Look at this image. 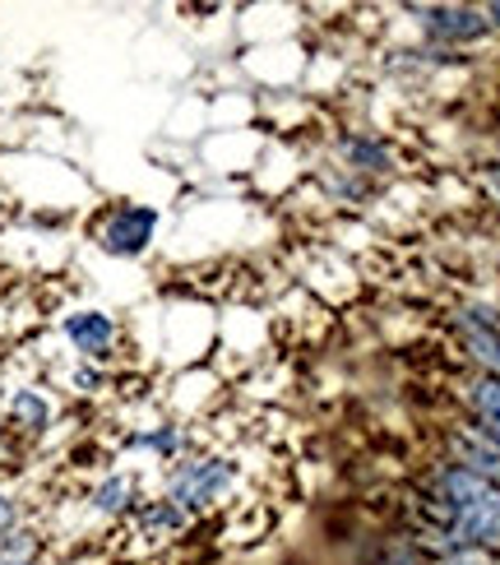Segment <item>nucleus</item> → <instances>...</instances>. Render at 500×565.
<instances>
[{
    "instance_id": "nucleus-18",
    "label": "nucleus",
    "mask_w": 500,
    "mask_h": 565,
    "mask_svg": "<svg viewBox=\"0 0 500 565\" xmlns=\"http://www.w3.org/2000/svg\"><path fill=\"white\" fill-rule=\"evenodd\" d=\"M482 14H487V23H496V29H500V0H496V6H487Z\"/></svg>"
},
{
    "instance_id": "nucleus-14",
    "label": "nucleus",
    "mask_w": 500,
    "mask_h": 565,
    "mask_svg": "<svg viewBox=\"0 0 500 565\" xmlns=\"http://www.w3.org/2000/svg\"><path fill=\"white\" fill-rule=\"evenodd\" d=\"M23 524H29V514H23V501L14 497L10 487H0V547H6Z\"/></svg>"
},
{
    "instance_id": "nucleus-7",
    "label": "nucleus",
    "mask_w": 500,
    "mask_h": 565,
    "mask_svg": "<svg viewBox=\"0 0 500 565\" xmlns=\"http://www.w3.org/2000/svg\"><path fill=\"white\" fill-rule=\"evenodd\" d=\"M422 29L436 42H478L491 23L482 10H468V6H432L422 10Z\"/></svg>"
},
{
    "instance_id": "nucleus-11",
    "label": "nucleus",
    "mask_w": 500,
    "mask_h": 565,
    "mask_svg": "<svg viewBox=\"0 0 500 565\" xmlns=\"http://www.w3.org/2000/svg\"><path fill=\"white\" fill-rule=\"evenodd\" d=\"M126 450L153 455V459H162V463H177V459H185V450H190V436L177 427V422H162V427L130 431V436H126Z\"/></svg>"
},
{
    "instance_id": "nucleus-4",
    "label": "nucleus",
    "mask_w": 500,
    "mask_h": 565,
    "mask_svg": "<svg viewBox=\"0 0 500 565\" xmlns=\"http://www.w3.org/2000/svg\"><path fill=\"white\" fill-rule=\"evenodd\" d=\"M0 422L10 427V436H19L29 445L56 427V404H52V394L38 390V385H14L6 394V404H0Z\"/></svg>"
},
{
    "instance_id": "nucleus-16",
    "label": "nucleus",
    "mask_w": 500,
    "mask_h": 565,
    "mask_svg": "<svg viewBox=\"0 0 500 565\" xmlns=\"http://www.w3.org/2000/svg\"><path fill=\"white\" fill-rule=\"evenodd\" d=\"M482 185H487V191H491V200L500 204V162H491V168L482 172Z\"/></svg>"
},
{
    "instance_id": "nucleus-15",
    "label": "nucleus",
    "mask_w": 500,
    "mask_h": 565,
    "mask_svg": "<svg viewBox=\"0 0 500 565\" xmlns=\"http://www.w3.org/2000/svg\"><path fill=\"white\" fill-rule=\"evenodd\" d=\"M65 381H70V390H75V394H103V385H107V371L103 366H93V362H79L75 371H70L65 375Z\"/></svg>"
},
{
    "instance_id": "nucleus-2",
    "label": "nucleus",
    "mask_w": 500,
    "mask_h": 565,
    "mask_svg": "<svg viewBox=\"0 0 500 565\" xmlns=\"http://www.w3.org/2000/svg\"><path fill=\"white\" fill-rule=\"evenodd\" d=\"M158 227H162V209L116 200L93 218L88 242L98 246L107 260H145V255L153 250V242H158Z\"/></svg>"
},
{
    "instance_id": "nucleus-17",
    "label": "nucleus",
    "mask_w": 500,
    "mask_h": 565,
    "mask_svg": "<svg viewBox=\"0 0 500 565\" xmlns=\"http://www.w3.org/2000/svg\"><path fill=\"white\" fill-rule=\"evenodd\" d=\"M478 431H482V436H487L491 445H500V422H482V427H478Z\"/></svg>"
},
{
    "instance_id": "nucleus-10",
    "label": "nucleus",
    "mask_w": 500,
    "mask_h": 565,
    "mask_svg": "<svg viewBox=\"0 0 500 565\" xmlns=\"http://www.w3.org/2000/svg\"><path fill=\"white\" fill-rule=\"evenodd\" d=\"M339 158L348 162L352 172H390V168H394L385 139L362 135V130H343V135H339Z\"/></svg>"
},
{
    "instance_id": "nucleus-12",
    "label": "nucleus",
    "mask_w": 500,
    "mask_h": 565,
    "mask_svg": "<svg viewBox=\"0 0 500 565\" xmlns=\"http://www.w3.org/2000/svg\"><path fill=\"white\" fill-rule=\"evenodd\" d=\"M0 565H46V533L23 524L6 547H0Z\"/></svg>"
},
{
    "instance_id": "nucleus-13",
    "label": "nucleus",
    "mask_w": 500,
    "mask_h": 565,
    "mask_svg": "<svg viewBox=\"0 0 500 565\" xmlns=\"http://www.w3.org/2000/svg\"><path fill=\"white\" fill-rule=\"evenodd\" d=\"M464 398H468V408L478 422H500V375H478Z\"/></svg>"
},
{
    "instance_id": "nucleus-9",
    "label": "nucleus",
    "mask_w": 500,
    "mask_h": 565,
    "mask_svg": "<svg viewBox=\"0 0 500 565\" xmlns=\"http://www.w3.org/2000/svg\"><path fill=\"white\" fill-rule=\"evenodd\" d=\"M135 529H139V537H177V533H185L190 529V514L181 510V505H172L167 497H149V501H139L135 505Z\"/></svg>"
},
{
    "instance_id": "nucleus-3",
    "label": "nucleus",
    "mask_w": 500,
    "mask_h": 565,
    "mask_svg": "<svg viewBox=\"0 0 500 565\" xmlns=\"http://www.w3.org/2000/svg\"><path fill=\"white\" fill-rule=\"evenodd\" d=\"M61 339L75 348L79 362L103 366L116 358V348H121V324H116V316L103 311V306H79V311L61 316Z\"/></svg>"
},
{
    "instance_id": "nucleus-8",
    "label": "nucleus",
    "mask_w": 500,
    "mask_h": 565,
    "mask_svg": "<svg viewBox=\"0 0 500 565\" xmlns=\"http://www.w3.org/2000/svg\"><path fill=\"white\" fill-rule=\"evenodd\" d=\"M449 450H455V459H449V463H464L468 473H478V478L500 487V445H491L478 427H472V431L468 427L449 431Z\"/></svg>"
},
{
    "instance_id": "nucleus-5",
    "label": "nucleus",
    "mask_w": 500,
    "mask_h": 565,
    "mask_svg": "<svg viewBox=\"0 0 500 565\" xmlns=\"http://www.w3.org/2000/svg\"><path fill=\"white\" fill-rule=\"evenodd\" d=\"M455 334L464 352L482 366V375H500V316L487 306H464L455 316Z\"/></svg>"
},
{
    "instance_id": "nucleus-6",
    "label": "nucleus",
    "mask_w": 500,
    "mask_h": 565,
    "mask_svg": "<svg viewBox=\"0 0 500 565\" xmlns=\"http://www.w3.org/2000/svg\"><path fill=\"white\" fill-rule=\"evenodd\" d=\"M139 501H145L139 497V482L126 468H111V473H103L88 487V510L98 514V520H126V514H135Z\"/></svg>"
},
{
    "instance_id": "nucleus-1",
    "label": "nucleus",
    "mask_w": 500,
    "mask_h": 565,
    "mask_svg": "<svg viewBox=\"0 0 500 565\" xmlns=\"http://www.w3.org/2000/svg\"><path fill=\"white\" fill-rule=\"evenodd\" d=\"M232 487H236V463L223 455H185L177 463H167L162 473V497L181 505L190 520L213 510Z\"/></svg>"
}]
</instances>
